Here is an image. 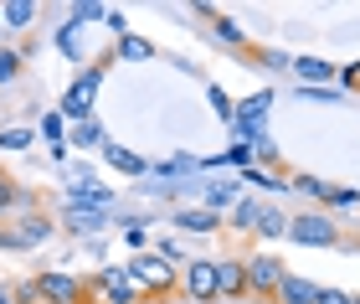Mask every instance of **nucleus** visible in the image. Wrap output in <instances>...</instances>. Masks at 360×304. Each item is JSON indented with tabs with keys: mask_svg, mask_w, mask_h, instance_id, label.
Segmentation results:
<instances>
[{
	"mask_svg": "<svg viewBox=\"0 0 360 304\" xmlns=\"http://www.w3.org/2000/svg\"><path fill=\"white\" fill-rule=\"evenodd\" d=\"M37 289L41 304H93V279H77V274H62V268H41L37 274Z\"/></svg>",
	"mask_w": 360,
	"mask_h": 304,
	"instance_id": "f257e3e1",
	"label": "nucleus"
},
{
	"mask_svg": "<svg viewBox=\"0 0 360 304\" xmlns=\"http://www.w3.org/2000/svg\"><path fill=\"white\" fill-rule=\"evenodd\" d=\"M129 274H134V284L144 289V299H150V304L180 289V274H175L165 258H160V253H144V258H134V263H129Z\"/></svg>",
	"mask_w": 360,
	"mask_h": 304,
	"instance_id": "f03ea898",
	"label": "nucleus"
},
{
	"mask_svg": "<svg viewBox=\"0 0 360 304\" xmlns=\"http://www.w3.org/2000/svg\"><path fill=\"white\" fill-rule=\"evenodd\" d=\"M288 237L304 248H345V237H340V227L324 212H304V217H288Z\"/></svg>",
	"mask_w": 360,
	"mask_h": 304,
	"instance_id": "7ed1b4c3",
	"label": "nucleus"
},
{
	"mask_svg": "<svg viewBox=\"0 0 360 304\" xmlns=\"http://www.w3.org/2000/svg\"><path fill=\"white\" fill-rule=\"evenodd\" d=\"M288 268L273 258V253H252L248 258V299H263V304H278V284H283Z\"/></svg>",
	"mask_w": 360,
	"mask_h": 304,
	"instance_id": "20e7f679",
	"label": "nucleus"
},
{
	"mask_svg": "<svg viewBox=\"0 0 360 304\" xmlns=\"http://www.w3.org/2000/svg\"><path fill=\"white\" fill-rule=\"evenodd\" d=\"M180 294L195 299V304H217V299H221L217 263H211V258H191L186 268H180Z\"/></svg>",
	"mask_w": 360,
	"mask_h": 304,
	"instance_id": "39448f33",
	"label": "nucleus"
},
{
	"mask_svg": "<svg viewBox=\"0 0 360 304\" xmlns=\"http://www.w3.org/2000/svg\"><path fill=\"white\" fill-rule=\"evenodd\" d=\"M93 294L108 299V304H150L129 268H98V274H93Z\"/></svg>",
	"mask_w": 360,
	"mask_h": 304,
	"instance_id": "423d86ee",
	"label": "nucleus"
},
{
	"mask_svg": "<svg viewBox=\"0 0 360 304\" xmlns=\"http://www.w3.org/2000/svg\"><path fill=\"white\" fill-rule=\"evenodd\" d=\"M98 83H103V68H88L83 77H77V83L68 88V99H62V119H77V124H88V119H93Z\"/></svg>",
	"mask_w": 360,
	"mask_h": 304,
	"instance_id": "0eeeda50",
	"label": "nucleus"
},
{
	"mask_svg": "<svg viewBox=\"0 0 360 304\" xmlns=\"http://www.w3.org/2000/svg\"><path fill=\"white\" fill-rule=\"evenodd\" d=\"M201 15H206V37H217L221 46H237V52H252L248 31H242L232 15H221V11H201Z\"/></svg>",
	"mask_w": 360,
	"mask_h": 304,
	"instance_id": "6e6552de",
	"label": "nucleus"
},
{
	"mask_svg": "<svg viewBox=\"0 0 360 304\" xmlns=\"http://www.w3.org/2000/svg\"><path fill=\"white\" fill-rule=\"evenodd\" d=\"M11 232H15V248H37V243H46L57 227H52V217H41V212H21L11 222Z\"/></svg>",
	"mask_w": 360,
	"mask_h": 304,
	"instance_id": "1a4fd4ad",
	"label": "nucleus"
},
{
	"mask_svg": "<svg viewBox=\"0 0 360 304\" xmlns=\"http://www.w3.org/2000/svg\"><path fill=\"white\" fill-rule=\"evenodd\" d=\"M221 299H248V258H217Z\"/></svg>",
	"mask_w": 360,
	"mask_h": 304,
	"instance_id": "9d476101",
	"label": "nucleus"
},
{
	"mask_svg": "<svg viewBox=\"0 0 360 304\" xmlns=\"http://www.w3.org/2000/svg\"><path fill=\"white\" fill-rule=\"evenodd\" d=\"M293 77H299L304 88H324V83H335V62H324V57H293Z\"/></svg>",
	"mask_w": 360,
	"mask_h": 304,
	"instance_id": "9b49d317",
	"label": "nucleus"
},
{
	"mask_svg": "<svg viewBox=\"0 0 360 304\" xmlns=\"http://www.w3.org/2000/svg\"><path fill=\"white\" fill-rule=\"evenodd\" d=\"M278 304H319V284H309V279H299L288 268L283 284H278Z\"/></svg>",
	"mask_w": 360,
	"mask_h": 304,
	"instance_id": "f8f14e48",
	"label": "nucleus"
},
{
	"mask_svg": "<svg viewBox=\"0 0 360 304\" xmlns=\"http://www.w3.org/2000/svg\"><path fill=\"white\" fill-rule=\"evenodd\" d=\"M170 222H175V227H186V232H217L221 227V217L206 212V206H186V212H175Z\"/></svg>",
	"mask_w": 360,
	"mask_h": 304,
	"instance_id": "ddd939ff",
	"label": "nucleus"
},
{
	"mask_svg": "<svg viewBox=\"0 0 360 304\" xmlns=\"http://www.w3.org/2000/svg\"><path fill=\"white\" fill-rule=\"evenodd\" d=\"M0 15H6V26H11V31L37 26V6H31V0H6V6H0Z\"/></svg>",
	"mask_w": 360,
	"mask_h": 304,
	"instance_id": "4468645a",
	"label": "nucleus"
},
{
	"mask_svg": "<svg viewBox=\"0 0 360 304\" xmlns=\"http://www.w3.org/2000/svg\"><path fill=\"white\" fill-rule=\"evenodd\" d=\"M263 212H268V206L257 201V196H242V201L232 206V222H237L242 232H257V222H263Z\"/></svg>",
	"mask_w": 360,
	"mask_h": 304,
	"instance_id": "2eb2a0df",
	"label": "nucleus"
},
{
	"mask_svg": "<svg viewBox=\"0 0 360 304\" xmlns=\"http://www.w3.org/2000/svg\"><path fill=\"white\" fill-rule=\"evenodd\" d=\"M108 165H113V170H129V175H144V170H150L134 150H119V145H108Z\"/></svg>",
	"mask_w": 360,
	"mask_h": 304,
	"instance_id": "dca6fc26",
	"label": "nucleus"
},
{
	"mask_svg": "<svg viewBox=\"0 0 360 304\" xmlns=\"http://www.w3.org/2000/svg\"><path fill=\"white\" fill-rule=\"evenodd\" d=\"M31 139H37V129L11 124V129H0V150H31Z\"/></svg>",
	"mask_w": 360,
	"mask_h": 304,
	"instance_id": "f3484780",
	"label": "nucleus"
},
{
	"mask_svg": "<svg viewBox=\"0 0 360 304\" xmlns=\"http://www.w3.org/2000/svg\"><path fill=\"white\" fill-rule=\"evenodd\" d=\"M242 191L237 186H206V212H221V206H237Z\"/></svg>",
	"mask_w": 360,
	"mask_h": 304,
	"instance_id": "a211bd4d",
	"label": "nucleus"
},
{
	"mask_svg": "<svg viewBox=\"0 0 360 304\" xmlns=\"http://www.w3.org/2000/svg\"><path fill=\"white\" fill-rule=\"evenodd\" d=\"M257 232H263V237H288V217L278 212V206H268L263 222H257Z\"/></svg>",
	"mask_w": 360,
	"mask_h": 304,
	"instance_id": "6ab92c4d",
	"label": "nucleus"
},
{
	"mask_svg": "<svg viewBox=\"0 0 360 304\" xmlns=\"http://www.w3.org/2000/svg\"><path fill=\"white\" fill-rule=\"evenodd\" d=\"M119 57H139V62H150V57H155V46L144 42V37H119Z\"/></svg>",
	"mask_w": 360,
	"mask_h": 304,
	"instance_id": "aec40b11",
	"label": "nucleus"
},
{
	"mask_svg": "<svg viewBox=\"0 0 360 304\" xmlns=\"http://www.w3.org/2000/svg\"><path fill=\"white\" fill-rule=\"evenodd\" d=\"M72 145H83V150H93V145H103V129H98V119H88V124H77V129H72Z\"/></svg>",
	"mask_w": 360,
	"mask_h": 304,
	"instance_id": "412c9836",
	"label": "nucleus"
},
{
	"mask_svg": "<svg viewBox=\"0 0 360 304\" xmlns=\"http://www.w3.org/2000/svg\"><path fill=\"white\" fill-rule=\"evenodd\" d=\"M15 77H21V52L0 46V83H15Z\"/></svg>",
	"mask_w": 360,
	"mask_h": 304,
	"instance_id": "4be33fe9",
	"label": "nucleus"
},
{
	"mask_svg": "<svg viewBox=\"0 0 360 304\" xmlns=\"http://www.w3.org/2000/svg\"><path fill=\"white\" fill-rule=\"evenodd\" d=\"M98 222H103V212H72V206H68V227L72 232H93Z\"/></svg>",
	"mask_w": 360,
	"mask_h": 304,
	"instance_id": "5701e85b",
	"label": "nucleus"
},
{
	"mask_svg": "<svg viewBox=\"0 0 360 304\" xmlns=\"http://www.w3.org/2000/svg\"><path fill=\"white\" fill-rule=\"evenodd\" d=\"M242 181H248V186H268V191L283 186V181H273V175H268L263 165H242Z\"/></svg>",
	"mask_w": 360,
	"mask_h": 304,
	"instance_id": "b1692460",
	"label": "nucleus"
},
{
	"mask_svg": "<svg viewBox=\"0 0 360 304\" xmlns=\"http://www.w3.org/2000/svg\"><path fill=\"white\" fill-rule=\"evenodd\" d=\"M15 289V304H41V289H37V279H21V284H11Z\"/></svg>",
	"mask_w": 360,
	"mask_h": 304,
	"instance_id": "393cba45",
	"label": "nucleus"
},
{
	"mask_svg": "<svg viewBox=\"0 0 360 304\" xmlns=\"http://www.w3.org/2000/svg\"><path fill=\"white\" fill-rule=\"evenodd\" d=\"M330 206H360V191L355 186H335L330 191Z\"/></svg>",
	"mask_w": 360,
	"mask_h": 304,
	"instance_id": "a878e982",
	"label": "nucleus"
},
{
	"mask_svg": "<svg viewBox=\"0 0 360 304\" xmlns=\"http://www.w3.org/2000/svg\"><path fill=\"white\" fill-rule=\"evenodd\" d=\"M211 103H217V114H221L226 124H237V114H232V103H226V93H221V88H211Z\"/></svg>",
	"mask_w": 360,
	"mask_h": 304,
	"instance_id": "bb28decb",
	"label": "nucleus"
},
{
	"mask_svg": "<svg viewBox=\"0 0 360 304\" xmlns=\"http://www.w3.org/2000/svg\"><path fill=\"white\" fill-rule=\"evenodd\" d=\"M299 93H304V99H314V103H330V99L340 103V88H299Z\"/></svg>",
	"mask_w": 360,
	"mask_h": 304,
	"instance_id": "cd10ccee",
	"label": "nucleus"
},
{
	"mask_svg": "<svg viewBox=\"0 0 360 304\" xmlns=\"http://www.w3.org/2000/svg\"><path fill=\"white\" fill-rule=\"evenodd\" d=\"M11 201H15V181H11V175H0V212H6Z\"/></svg>",
	"mask_w": 360,
	"mask_h": 304,
	"instance_id": "c85d7f7f",
	"label": "nucleus"
},
{
	"mask_svg": "<svg viewBox=\"0 0 360 304\" xmlns=\"http://www.w3.org/2000/svg\"><path fill=\"white\" fill-rule=\"evenodd\" d=\"M355 294H345V289H319V304H350Z\"/></svg>",
	"mask_w": 360,
	"mask_h": 304,
	"instance_id": "c756f323",
	"label": "nucleus"
},
{
	"mask_svg": "<svg viewBox=\"0 0 360 304\" xmlns=\"http://www.w3.org/2000/svg\"><path fill=\"white\" fill-rule=\"evenodd\" d=\"M155 253H160V258H165V263H175V258H180V248L170 243V237H160V243H155Z\"/></svg>",
	"mask_w": 360,
	"mask_h": 304,
	"instance_id": "7c9ffc66",
	"label": "nucleus"
},
{
	"mask_svg": "<svg viewBox=\"0 0 360 304\" xmlns=\"http://www.w3.org/2000/svg\"><path fill=\"white\" fill-rule=\"evenodd\" d=\"M41 134H46V139H62V114H46V124H41Z\"/></svg>",
	"mask_w": 360,
	"mask_h": 304,
	"instance_id": "2f4dec72",
	"label": "nucleus"
},
{
	"mask_svg": "<svg viewBox=\"0 0 360 304\" xmlns=\"http://www.w3.org/2000/svg\"><path fill=\"white\" fill-rule=\"evenodd\" d=\"M98 15V6H72V26H83V21H93Z\"/></svg>",
	"mask_w": 360,
	"mask_h": 304,
	"instance_id": "473e14b6",
	"label": "nucleus"
},
{
	"mask_svg": "<svg viewBox=\"0 0 360 304\" xmlns=\"http://www.w3.org/2000/svg\"><path fill=\"white\" fill-rule=\"evenodd\" d=\"M340 83H345V88H360V62H350V68L340 72Z\"/></svg>",
	"mask_w": 360,
	"mask_h": 304,
	"instance_id": "72a5a7b5",
	"label": "nucleus"
},
{
	"mask_svg": "<svg viewBox=\"0 0 360 304\" xmlns=\"http://www.w3.org/2000/svg\"><path fill=\"white\" fill-rule=\"evenodd\" d=\"M103 21H108L113 31H119V37H129V21H124V15H119V11H108V15H103Z\"/></svg>",
	"mask_w": 360,
	"mask_h": 304,
	"instance_id": "f704fd0d",
	"label": "nucleus"
},
{
	"mask_svg": "<svg viewBox=\"0 0 360 304\" xmlns=\"http://www.w3.org/2000/svg\"><path fill=\"white\" fill-rule=\"evenodd\" d=\"M0 304H15V289H11V284H0Z\"/></svg>",
	"mask_w": 360,
	"mask_h": 304,
	"instance_id": "c9c22d12",
	"label": "nucleus"
},
{
	"mask_svg": "<svg viewBox=\"0 0 360 304\" xmlns=\"http://www.w3.org/2000/svg\"><path fill=\"white\" fill-rule=\"evenodd\" d=\"M350 304H360V294H355V299H350Z\"/></svg>",
	"mask_w": 360,
	"mask_h": 304,
	"instance_id": "e433bc0d",
	"label": "nucleus"
},
{
	"mask_svg": "<svg viewBox=\"0 0 360 304\" xmlns=\"http://www.w3.org/2000/svg\"><path fill=\"white\" fill-rule=\"evenodd\" d=\"M0 26H6V15H0Z\"/></svg>",
	"mask_w": 360,
	"mask_h": 304,
	"instance_id": "4c0bfd02",
	"label": "nucleus"
}]
</instances>
